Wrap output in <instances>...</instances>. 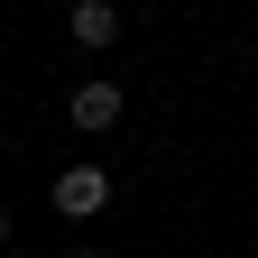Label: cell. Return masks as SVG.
<instances>
[{"label":"cell","instance_id":"1","mask_svg":"<svg viewBox=\"0 0 258 258\" xmlns=\"http://www.w3.org/2000/svg\"><path fill=\"white\" fill-rule=\"evenodd\" d=\"M102 203H111L102 166H64V175H55V212H102Z\"/></svg>","mask_w":258,"mask_h":258},{"label":"cell","instance_id":"2","mask_svg":"<svg viewBox=\"0 0 258 258\" xmlns=\"http://www.w3.org/2000/svg\"><path fill=\"white\" fill-rule=\"evenodd\" d=\"M120 120V83H83L74 92V129H111Z\"/></svg>","mask_w":258,"mask_h":258},{"label":"cell","instance_id":"3","mask_svg":"<svg viewBox=\"0 0 258 258\" xmlns=\"http://www.w3.org/2000/svg\"><path fill=\"white\" fill-rule=\"evenodd\" d=\"M74 37L83 46H111L120 37V10H111V0H83V10H74Z\"/></svg>","mask_w":258,"mask_h":258},{"label":"cell","instance_id":"4","mask_svg":"<svg viewBox=\"0 0 258 258\" xmlns=\"http://www.w3.org/2000/svg\"><path fill=\"white\" fill-rule=\"evenodd\" d=\"M0 249H10V212H0Z\"/></svg>","mask_w":258,"mask_h":258},{"label":"cell","instance_id":"5","mask_svg":"<svg viewBox=\"0 0 258 258\" xmlns=\"http://www.w3.org/2000/svg\"><path fill=\"white\" fill-rule=\"evenodd\" d=\"M83 258H120V249H83Z\"/></svg>","mask_w":258,"mask_h":258}]
</instances>
